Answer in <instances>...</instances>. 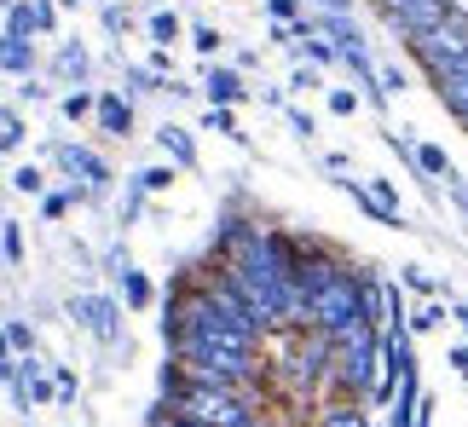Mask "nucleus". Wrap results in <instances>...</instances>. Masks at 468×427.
Instances as JSON below:
<instances>
[{
    "label": "nucleus",
    "instance_id": "f257e3e1",
    "mask_svg": "<svg viewBox=\"0 0 468 427\" xmlns=\"http://www.w3.org/2000/svg\"><path fill=\"white\" fill-rule=\"evenodd\" d=\"M376 341H382V329L376 324H353L347 335H335L330 341V370H324V381L335 387L341 399H365L376 387Z\"/></svg>",
    "mask_w": 468,
    "mask_h": 427
},
{
    "label": "nucleus",
    "instance_id": "f03ea898",
    "mask_svg": "<svg viewBox=\"0 0 468 427\" xmlns=\"http://www.w3.org/2000/svg\"><path fill=\"white\" fill-rule=\"evenodd\" d=\"M174 411L191 416L197 427H249L261 416L249 393H231V387H191V381H186V393L174 399Z\"/></svg>",
    "mask_w": 468,
    "mask_h": 427
},
{
    "label": "nucleus",
    "instance_id": "7ed1b4c3",
    "mask_svg": "<svg viewBox=\"0 0 468 427\" xmlns=\"http://www.w3.org/2000/svg\"><path fill=\"white\" fill-rule=\"evenodd\" d=\"M410 58H417L422 69H428V76H452V69L468 58V24H463V17H440V24L434 29H422V35H410Z\"/></svg>",
    "mask_w": 468,
    "mask_h": 427
},
{
    "label": "nucleus",
    "instance_id": "20e7f679",
    "mask_svg": "<svg viewBox=\"0 0 468 427\" xmlns=\"http://www.w3.org/2000/svg\"><path fill=\"white\" fill-rule=\"evenodd\" d=\"M47 156L64 168V180H69V185H87L93 197H104V191H111V180H116L111 162H104V156H99L93 145H76V139H52Z\"/></svg>",
    "mask_w": 468,
    "mask_h": 427
},
{
    "label": "nucleus",
    "instance_id": "39448f33",
    "mask_svg": "<svg viewBox=\"0 0 468 427\" xmlns=\"http://www.w3.org/2000/svg\"><path fill=\"white\" fill-rule=\"evenodd\" d=\"M69 318L93 335L99 347H128V329H122V300L116 295H69Z\"/></svg>",
    "mask_w": 468,
    "mask_h": 427
},
{
    "label": "nucleus",
    "instance_id": "423d86ee",
    "mask_svg": "<svg viewBox=\"0 0 468 427\" xmlns=\"http://www.w3.org/2000/svg\"><path fill=\"white\" fill-rule=\"evenodd\" d=\"M93 128L104 139H128L133 133V99H122L116 87H93Z\"/></svg>",
    "mask_w": 468,
    "mask_h": 427
},
{
    "label": "nucleus",
    "instance_id": "0eeeda50",
    "mask_svg": "<svg viewBox=\"0 0 468 427\" xmlns=\"http://www.w3.org/2000/svg\"><path fill=\"white\" fill-rule=\"evenodd\" d=\"M47 69H52V81H58V87H93V52H87L81 41H58Z\"/></svg>",
    "mask_w": 468,
    "mask_h": 427
},
{
    "label": "nucleus",
    "instance_id": "6e6552de",
    "mask_svg": "<svg viewBox=\"0 0 468 427\" xmlns=\"http://www.w3.org/2000/svg\"><path fill=\"white\" fill-rule=\"evenodd\" d=\"M203 93H208V104H226V110H238V104L249 99V87H243V76H238V69H226V64H208V69H203Z\"/></svg>",
    "mask_w": 468,
    "mask_h": 427
},
{
    "label": "nucleus",
    "instance_id": "1a4fd4ad",
    "mask_svg": "<svg viewBox=\"0 0 468 427\" xmlns=\"http://www.w3.org/2000/svg\"><path fill=\"white\" fill-rule=\"evenodd\" d=\"M156 145H162V156H168L174 168H197V139H191V128L162 121V128H156Z\"/></svg>",
    "mask_w": 468,
    "mask_h": 427
},
{
    "label": "nucleus",
    "instance_id": "9d476101",
    "mask_svg": "<svg viewBox=\"0 0 468 427\" xmlns=\"http://www.w3.org/2000/svg\"><path fill=\"white\" fill-rule=\"evenodd\" d=\"M313 427H370V411L358 399H324L318 404V416H313Z\"/></svg>",
    "mask_w": 468,
    "mask_h": 427
},
{
    "label": "nucleus",
    "instance_id": "9b49d317",
    "mask_svg": "<svg viewBox=\"0 0 468 427\" xmlns=\"http://www.w3.org/2000/svg\"><path fill=\"white\" fill-rule=\"evenodd\" d=\"M41 69V52H35V41H12V35H0V76H35Z\"/></svg>",
    "mask_w": 468,
    "mask_h": 427
},
{
    "label": "nucleus",
    "instance_id": "f8f14e48",
    "mask_svg": "<svg viewBox=\"0 0 468 427\" xmlns=\"http://www.w3.org/2000/svg\"><path fill=\"white\" fill-rule=\"evenodd\" d=\"M116 283H122V312H145L151 300H156V289H151V277L139 272V266H128V272H116Z\"/></svg>",
    "mask_w": 468,
    "mask_h": 427
},
{
    "label": "nucleus",
    "instance_id": "ddd939ff",
    "mask_svg": "<svg viewBox=\"0 0 468 427\" xmlns=\"http://www.w3.org/2000/svg\"><path fill=\"white\" fill-rule=\"evenodd\" d=\"M410 162H417V173H428V180H452V156H445V145H434V139H422V145H410Z\"/></svg>",
    "mask_w": 468,
    "mask_h": 427
},
{
    "label": "nucleus",
    "instance_id": "4468645a",
    "mask_svg": "<svg viewBox=\"0 0 468 427\" xmlns=\"http://www.w3.org/2000/svg\"><path fill=\"white\" fill-rule=\"evenodd\" d=\"M6 24H0V35H12V41H35V6L29 0H6Z\"/></svg>",
    "mask_w": 468,
    "mask_h": 427
},
{
    "label": "nucleus",
    "instance_id": "2eb2a0df",
    "mask_svg": "<svg viewBox=\"0 0 468 427\" xmlns=\"http://www.w3.org/2000/svg\"><path fill=\"white\" fill-rule=\"evenodd\" d=\"M47 381H52V404H76V399H81L76 364H47Z\"/></svg>",
    "mask_w": 468,
    "mask_h": 427
},
{
    "label": "nucleus",
    "instance_id": "dca6fc26",
    "mask_svg": "<svg viewBox=\"0 0 468 427\" xmlns=\"http://www.w3.org/2000/svg\"><path fill=\"white\" fill-rule=\"evenodd\" d=\"M445 324V300H422L417 312H405V335L417 341V335H434Z\"/></svg>",
    "mask_w": 468,
    "mask_h": 427
},
{
    "label": "nucleus",
    "instance_id": "f3484780",
    "mask_svg": "<svg viewBox=\"0 0 468 427\" xmlns=\"http://www.w3.org/2000/svg\"><path fill=\"white\" fill-rule=\"evenodd\" d=\"M434 93H440L445 110H452L463 128H468V76H445V81H434Z\"/></svg>",
    "mask_w": 468,
    "mask_h": 427
},
{
    "label": "nucleus",
    "instance_id": "a211bd4d",
    "mask_svg": "<svg viewBox=\"0 0 468 427\" xmlns=\"http://www.w3.org/2000/svg\"><path fill=\"white\" fill-rule=\"evenodd\" d=\"M174 180H179V168H174V162H151V168H139V173H133V185L145 191V197H162V191H174Z\"/></svg>",
    "mask_w": 468,
    "mask_h": 427
},
{
    "label": "nucleus",
    "instance_id": "6ab92c4d",
    "mask_svg": "<svg viewBox=\"0 0 468 427\" xmlns=\"http://www.w3.org/2000/svg\"><path fill=\"white\" fill-rule=\"evenodd\" d=\"M24 139H29L24 116H17V110H6V104H0V156H17V151H24Z\"/></svg>",
    "mask_w": 468,
    "mask_h": 427
},
{
    "label": "nucleus",
    "instance_id": "aec40b11",
    "mask_svg": "<svg viewBox=\"0 0 468 427\" xmlns=\"http://www.w3.org/2000/svg\"><path fill=\"white\" fill-rule=\"evenodd\" d=\"M122 76H128V93H122V99H151V93H162V87H168V81H162L156 69H145V64H128Z\"/></svg>",
    "mask_w": 468,
    "mask_h": 427
},
{
    "label": "nucleus",
    "instance_id": "412c9836",
    "mask_svg": "<svg viewBox=\"0 0 468 427\" xmlns=\"http://www.w3.org/2000/svg\"><path fill=\"white\" fill-rule=\"evenodd\" d=\"M179 29H186V24H179V12H162V6H156V12L145 17V35H151L156 47H174V41H179Z\"/></svg>",
    "mask_w": 468,
    "mask_h": 427
},
{
    "label": "nucleus",
    "instance_id": "4be33fe9",
    "mask_svg": "<svg viewBox=\"0 0 468 427\" xmlns=\"http://www.w3.org/2000/svg\"><path fill=\"white\" fill-rule=\"evenodd\" d=\"M405 289L399 283H382V329H405Z\"/></svg>",
    "mask_w": 468,
    "mask_h": 427
},
{
    "label": "nucleus",
    "instance_id": "5701e85b",
    "mask_svg": "<svg viewBox=\"0 0 468 427\" xmlns=\"http://www.w3.org/2000/svg\"><path fill=\"white\" fill-rule=\"evenodd\" d=\"M0 329H6V347H12V359H24V352H35V324H24V318H0Z\"/></svg>",
    "mask_w": 468,
    "mask_h": 427
},
{
    "label": "nucleus",
    "instance_id": "b1692460",
    "mask_svg": "<svg viewBox=\"0 0 468 427\" xmlns=\"http://www.w3.org/2000/svg\"><path fill=\"white\" fill-rule=\"evenodd\" d=\"M290 47H295L301 58L313 64V69H324V64H335V47L324 41V35H301V41H290Z\"/></svg>",
    "mask_w": 468,
    "mask_h": 427
},
{
    "label": "nucleus",
    "instance_id": "393cba45",
    "mask_svg": "<svg viewBox=\"0 0 468 427\" xmlns=\"http://www.w3.org/2000/svg\"><path fill=\"white\" fill-rule=\"evenodd\" d=\"M0 260L24 266V225H17V220H0Z\"/></svg>",
    "mask_w": 468,
    "mask_h": 427
},
{
    "label": "nucleus",
    "instance_id": "a878e982",
    "mask_svg": "<svg viewBox=\"0 0 468 427\" xmlns=\"http://www.w3.org/2000/svg\"><path fill=\"white\" fill-rule=\"evenodd\" d=\"M58 110H64V121H87L93 116V87H69L58 99Z\"/></svg>",
    "mask_w": 468,
    "mask_h": 427
},
{
    "label": "nucleus",
    "instance_id": "bb28decb",
    "mask_svg": "<svg viewBox=\"0 0 468 427\" xmlns=\"http://www.w3.org/2000/svg\"><path fill=\"white\" fill-rule=\"evenodd\" d=\"M203 133H226V139H238V145H243V133H238V110H226V104H208Z\"/></svg>",
    "mask_w": 468,
    "mask_h": 427
},
{
    "label": "nucleus",
    "instance_id": "cd10ccee",
    "mask_svg": "<svg viewBox=\"0 0 468 427\" xmlns=\"http://www.w3.org/2000/svg\"><path fill=\"white\" fill-rule=\"evenodd\" d=\"M12 191H24V197H41V191H47V168L17 162V168H12Z\"/></svg>",
    "mask_w": 468,
    "mask_h": 427
},
{
    "label": "nucleus",
    "instance_id": "c85d7f7f",
    "mask_svg": "<svg viewBox=\"0 0 468 427\" xmlns=\"http://www.w3.org/2000/svg\"><path fill=\"white\" fill-rule=\"evenodd\" d=\"M376 87H382V99H393V93H405L410 87V76L399 64H376Z\"/></svg>",
    "mask_w": 468,
    "mask_h": 427
},
{
    "label": "nucleus",
    "instance_id": "c756f323",
    "mask_svg": "<svg viewBox=\"0 0 468 427\" xmlns=\"http://www.w3.org/2000/svg\"><path fill=\"white\" fill-rule=\"evenodd\" d=\"M139 214H145V191H139V185L128 180V191H122V208H116V220H122V225H133Z\"/></svg>",
    "mask_w": 468,
    "mask_h": 427
},
{
    "label": "nucleus",
    "instance_id": "7c9ffc66",
    "mask_svg": "<svg viewBox=\"0 0 468 427\" xmlns=\"http://www.w3.org/2000/svg\"><path fill=\"white\" fill-rule=\"evenodd\" d=\"M399 283H405V289H410V295H428V300H440V283H434V277H428V272H422V266H405V277H399Z\"/></svg>",
    "mask_w": 468,
    "mask_h": 427
},
{
    "label": "nucleus",
    "instance_id": "2f4dec72",
    "mask_svg": "<svg viewBox=\"0 0 468 427\" xmlns=\"http://www.w3.org/2000/svg\"><path fill=\"white\" fill-rule=\"evenodd\" d=\"M69 208H76V203H69V191H41V220H52V225H58Z\"/></svg>",
    "mask_w": 468,
    "mask_h": 427
},
{
    "label": "nucleus",
    "instance_id": "473e14b6",
    "mask_svg": "<svg viewBox=\"0 0 468 427\" xmlns=\"http://www.w3.org/2000/svg\"><path fill=\"white\" fill-rule=\"evenodd\" d=\"M365 191H370V203H376V208H388V214H399V185H393V180H370Z\"/></svg>",
    "mask_w": 468,
    "mask_h": 427
},
{
    "label": "nucleus",
    "instance_id": "72a5a7b5",
    "mask_svg": "<svg viewBox=\"0 0 468 427\" xmlns=\"http://www.w3.org/2000/svg\"><path fill=\"white\" fill-rule=\"evenodd\" d=\"M220 41H226V35L214 29V24H197V29H191V47L203 52V58H214V52H220Z\"/></svg>",
    "mask_w": 468,
    "mask_h": 427
},
{
    "label": "nucleus",
    "instance_id": "f704fd0d",
    "mask_svg": "<svg viewBox=\"0 0 468 427\" xmlns=\"http://www.w3.org/2000/svg\"><path fill=\"white\" fill-rule=\"evenodd\" d=\"M358 104L365 99H358L353 87H330V116H358Z\"/></svg>",
    "mask_w": 468,
    "mask_h": 427
},
{
    "label": "nucleus",
    "instance_id": "c9c22d12",
    "mask_svg": "<svg viewBox=\"0 0 468 427\" xmlns=\"http://www.w3.org/2000/svg\"><path fill=\"white\" fill-rule=\"evenodd\" d=\"M29 6H35V35L58 29V6H52V0H29Z\"/></svg>",
    "mask_w": 468,
    "mask_h": 427
},
{
    "label": "nucleus",
    "instance_id": "e433bc0d",
    "mask_svg": "<svg viewBox=\"0 0 468 427\" xmlns=\"http://www.w3.org/2000/svg\"><path fill=\"white\" fill-rule=\"evenodd\" d=\"M266 12H272V24H295V17H301V0H266Z\"/></svg>",
    "mask_w": 468,
    "mask_h": 427
},
{
    "label": "nucleus",
    "instance_id": "4c0bfd02",
    "mask_svg": "<svg viewBox=\"0 0 468 427\" xmlns=\"http://www.w3.org/2000/svg\"><path fill=\"white\" fill-rule=\"evenodd\" d=\"M99 17H104V29H111V35H128V24H133V17H128V6H104Z\"/></svg>",
    "mask_w": 468,
    "mask_h": 427
},
{
    "label": "nucleus",
    "instance_id": "58836bf2",
    "mask_svg": "<svg viewBox=\"0 0 468 427\" xmlns=\"http://www.w3.org/2000/svg\"><path fill=\"white\" fill-rule=\"evenodd\" d=\"M17 99H24V104H47L52 93H47V87L35 81V76H24V81H17Z\"/></svg>",
    "mask_w": 468,
    "mask_h": 427
},
{
    "label": "nucleus",
    "instance_id": "ea45409f",
    "mask_svg": "<svg viewBox=\"0 0 468 427\" xmlns=\"http://www.w3.org/2000/svg\"><path fill=\"white\" fill-rule=\"evenodd\" d=\"M290 128H295L301 139H318V121H313V110H290Z\"/></svg>",
    "mask_w": 468,
    "mask_h": 427
},
{
    "label": "nucleus",
    "instance_id": "a19ab883",
    "mask_svg": "<svg viewBox=\"0 0 468 427\" xmlns=\"http://www.w3.org/2000/svg\"><path fill=\"white\" fill-rule=\"evenodd\" d=\"M445 197H452V203L468 214V180H463V173H452V180H445Z\"/></svg>",
    "mask_w": 468,
    "mask_h": 427
},
{
    "label": "nucleus",
    "instance_id": "79ce46f5",
    "mask_svg": "<svg viewBox=\"0 0 468 427\" xmlns=\"http://www.w3.org/2000/svg\"><path fill=\"white\" fill-rule=\"evenodd\" d=\"M290 87H295V93H313V87H324V81H318V69H307V64H301L295 76H290Z\"/></svg>",
    "mask_w": 468,
    "mask_h": 427
},
{
    "label": "nucleus",
    "instance_id": "37998d69",
    "mask_svg": "<svg viewBox=\"0 0 468 427\" xmlns=\"http://www.w3.org/2000/svg\"><path fill=\"white\" fill-rule=\"evenodd\" d=\"M445 364H452V370H457V376L468 381V341H457L452 352H445Z\"/></svg>",
    "mask_w": 468,
    "mask_h": 427
},
{
    "label": "nucleus",
    "instance_id": "c03bdc74",
    "mask_svg": "<svg viewBox=\"0 0 468 427\" xmlns=\"http://www.w3.org/2000/svg\"><path fill=\"white\" fill-rule=\"evenodd\" d=\"M12 381V347H6V329H0V387Z\"/></svg>",
    "mask_w": 468,
    "mask_h": 427
},
{
    "label": "nucleus",
    "instance_id": "a18cd8bd",
    "mask_svg": "<svg viewBox=\"0 0 468 427\" xmlns=\"http://www.w3.org/2000/svg\"><path fill=\"white\" fill-rule=\"evenodd\" d=\"M324 168H330V173H347V168H353V156H341V151H330V156H324Z\"/></svg>",
    "mask_w": 468,
    "mask_h": 427
},
{
    "label": "nucleus",
    "instance_id": "49530a36",
    "mask_svg": "<svg viewBox=\"0 0 468 427\" xmlns=\"http://www.w3.org/2000/svg\"><path fill=\"white\" fill-rule=\"evenodd\" d=\"M440 6H445V17H463L468 24V0H440Z\"/></svg>",
    "mask_w": 468,
    "mask_h": 427
},
{
    "label": "nucleus",
    "instance_id": "de8ad7c7",
    "mask_svg": "<svg viewBox=\"0 0 468 427\" xmlns=\"http://www.w3.org/2000/svg\"><path fill=\"white\" fill-rule=\"evenodd\" d=\"M452 318L463 324V341H468V300H457V307H452Z\"/></svg>",
    "mask_w": 468,
    "mask_h": 427
},
{
    "label": "nucleus",
    "instance_id": "09e8293b",
    "mask_svg": "<svg viewBox=\"0 0 468 427\" xmlns=\"http://www.w3.org/2000/svg\"><path fill=\"white\" fill-rule=\"evenodd\" d=\"M249 427H266V422H261V416H255V422H249Z\"/></svg>",
    "mask_w": 468,
    "mask_h": 427
}]
</instances>
